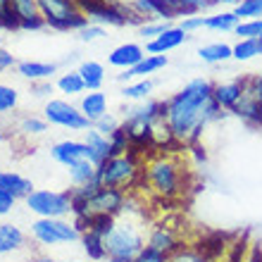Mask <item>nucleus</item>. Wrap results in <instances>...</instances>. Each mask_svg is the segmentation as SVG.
<instances>
[{
    "instance_id": "obj_1",
    "label": "nucleus",
    "mask_w": 262,
    "mask_h": 262,
    "mask_svg": "<svg viewBox=\"0 0 262 262\" xmlns=\"http://www.w3.org/2000/svg\"><path fill=\"white\" fill-rule=\"evenodd\" d=\"M224 117V110L212 100V83L198 76L165 100V122L174 141H195L207 124Z\"/></svg>"
},
{
    "instance_id": "obj_2",
    "label": "nucleus",
    "mask_w": 262,
    "mask_h": 262,
    "mask_svg": "<svg viewBox=\"0 0 262 262\" xmlns=\"http://www.w3.org/2000/svg\"><path fill=\"white\" fill-rule=\"evenodd\" d=\"M143 179L150 193L162 200L179 198L184 193V169H181L179 160L169 158V155L152 158L143 169Z\"/></svg>"
},
{
    "instance_id": "obj_3",
    "label": "nucleus",
    "mask_w": 262,
    "mask_h": 262,
    "mask_svg": "<svg viewBox=\"0 0 262 262\" xmlns=\"http://www.w3.org/2000/svg\"><path fill=\"white\" fill-rule=\"evenodd\" d=\"M143 172L141 169V162H138L136 148H131L129 152H122V155H112L98 165V174L96 179L100 186H110V188H124L134 186L136 177Z\"/></svg>"
},
{
    "instance_id": "obj_4",
    "label": "nucleus",
    "mask_w": 262,
    "mask_h": 262,
    "mask_svg": "<svg viewBox=\"0 0 262 262\" xmlns=\"http://www.w3.org/2000/svg\"><path fill=\"white\" fill-rule=\"evenodd\" d=\"M145 248L143 234L136 227L134 220L119 222L115 220V227L110 229V234L105 236V250L107 257H117V260H134V257Z\"/></svg>"
},
{
    "instance_id": "obj_5",
    "label": "nucleus",
    "mask_w": 262,
    "mask_h": 262,
    "mask_svg": "<svg viewBox=\"0 0 262 262\" xmlns=\"http://www.w3.org/2000/svg\"><path fill=\"white\" fill-rule=\"evenodd\" d=\"M38 12L46 19V27L53 29H83L89 24V17L79 10L76 0H36Z\"/></svg>"
},
{
    "instance_id": "obj_6",
    "label": "nucleus",
    "mask_w": 262,
    "mask_h": 262,
    "mask_svg": "<svg viewBox=\"0 0 262 262\" xmlns=\"http://www.w3.org/2000/svg\"><path fill=\"white\" fill-rule=\"evenodd\" d=\"M24 203L38 217H67V214H72V198H69L67 191L34 188L24 198Z\"/></svg>"
},
{
    "instance_id": "obj_7",
    "label": "nucleus",
    "mask_w": 262,
    "mask_h": 262,
    "mask_svg": "<svg viewBox=\"0 0 262 262\" xmlns=\"http://www.w3.org/2000/svg\"><path fill=\"white\" fill-rule=\"evenodd\" d=\"M31 234L43 246H57V243H74L81 238V231L74 227V222L64 217H38L31 224Z\"/></svg>"
},
{
    "instance_id": "obj_8",
    "label": "nucleus",
    "mask_w": 262,
    "mask_h": 262,
    "mask_svg": "<svg viewBox=\"0 0 262 262\" xmlns=\"http://www.w3.org/2000/svg\"><path fill=\"white\" fill-rule=\"evenodd\" d=\"M124 205H126L124 188L100 186L86 198L81 212H76V214H89V217L91 214H112V217H119V214L124 212Z\"/></svg>"
},
{
    "instance_id": "obj_9",
    "label": "nucleus",
    "mask_w": 262,
    "mask_h": 262,
    "mask_svg": "<svg viewBox=\"0 0 262 262\" xmlns=\"http://www.w3.org/2000/svg\"><path fill=\"white\" fill-rule=\"evenodd\" d=\"M43 115H46V122L69 131H89L93 126L89 119L83 117L79 105H72L67 100H48L46 107H43Z\"/></svg>"
},
{
    "instance_id": "obj_10",
    "label": "nucleus",
    "mask_w": 262,
    "mask_h": 262,
    "mask_svg": "<svg viewBox=\"0 0 262 262\" xmlns=\"http://www.w3.org/2000/svg\"><path fill=\"white\" fill-rule=\"evenodd\" d=\"M248 91V79H234V81H222L212 86V100L224 112H234L236 105Z\"/></svg>"
},
{
    "instance_id": "obj_11",
    "label": "nucleus",
    "mask_w": 262,
    "mask_h": 262,
    "mask_svg": "<svg viewBox=\"0 0 262 262\" xmlns=\"http://www.w3.org/2000/svg\"><path fill=\"white\" fill-rule=\"evenodd\" d=\"M188 36L191 34H186L181 27H169V29H165L158 38H152V41L145 43V53H148V55H165L169 50H177L179 46H184V43L188 41Z\"/></svg>"
},
{
    "instance_id": "obj_12",
    "label": "nucleus",
    "mask_w": 262,
    "mask_h": 262,
    "mask_svg": "<svg viewBox=\"0 0 262 262\" xmlns=\"http://www.w3.org/2000/svg\"><path fill=\"white\" fill-rule=\"evenodd\" d=\"M50 155L55 162L64 167H72L81 160H89V148L83 141H57L53 148H50Z\"/></svg>"
},
{
    "instance_id": "obj_13",
    "label": "nucleus",
    "mask_w": 262,
    "mask_h": 262,
    "mask_svg": "<svg viewBox=\"0 0 262 262\" xmlns=\"http://www.w3.org/2000/svg\"><path fill=\"white\" fill-rule=\"evenodd\" d=\"M145 55H148V53H145V48H141L138 43H122V46H117V48L107 55V64L124 72V69L136 67V64L141 62Z\"/></svg>"
},
{
    "instance_id": "obj_14",
    "label": "nucleus",
    "mask_w": 262,
    "mask_h": 262,
    "mask_svg": "<svg viewBox=\"0 0 262 262\" xmlns=\"http://www.w3.org/2000/svg\"><path fill=\"white\" fill-rule=\"evenodd\" d=\"M167 55H145L141 62L136 64V67H131V69H124L122 74L117 76L119 81H136V79H148L150 74H155V72H160V69H165L167 67Z\"/></svg>"
},
{
    "instance_id": "obj_15",
    "label": "nucleus",
    "mask_w": 262,
    "mask_h": 262,
    "mask_svg": "<svg viewBox=\"0 0 262 262\" xmlns=\"http://www.w3.org/2000/svg\"><path fill=\"white\" fill-rule=\"evenodd\" d=\"M83 143L89 148V160L93 165H103L105 160L112 155V148H110V138L103 136L100 131H96L91 126L89 131H83Z\"/></svg>"
},
{
    "instance_id": "obj_16",
    "label": "nucleus",
    "mask_w": 262,
    "mask_h": 262,
    "mask_svg": "<svg viewBox=\"0 0 262 262\" xmlns=\"http://www.w3.org/2000/svg\"><path fill=\"white\" fill-rule=\"evenodd\" d=\"M79 110H81L83 117L93 124L96 119L107 115V96H105L103 91H89V93H83L81 100H79Z\"/></svg>"
},
{
    "instance_id": "obj_17",
    "label": "nucleus",
    "mask_w": 262,
    "mask_h": 262,
    "mask_svg": "<svg viewBox=\"0 0 262 262\" xmlns=\"http://www.w3.org/2000/svg\"><path fill=\"white\" fill-rule=\"evenodd\" d=\"M0 188L7 191V193H12L14 198L19 200V198H27L34 191V184H31V179L12 172V169H3L0 172Z\"/></svg>"
},
{
    "instance_id": "obj_18",
    "label": "nucleus",
    "mask_w": 262,
    "mask_h": 262,
    "mask_svg": "<svg viewBox=\"0 0 262 262\" xmlns=\"http://www.w3.org/2000/svg\"><path fill=\"white\" fill-rule=\"evenodd\" d=\"M17 72L19 76L29 79V81H50V76L57 72L55 62H36V60H24V62H17Z\"/></svg>"
},
{
    "instance_id": "obj_19",
    "label": "nucleus",
    "mask_w": 262,
    "mask_h": 262,
    "mask_svg": "<svg viewBox=\"0 0 262 262\" xmlns=\"http://www.w3.org/2000/svg\"><path fill=\"white\" fill-rule=\"evenodd\" d=\"M148 246L155 250H160V253H167V255H172L174 250H179V238H177V234H174L169 227H165V224H160V227H155L150 231V236H148Z\"/></svg>"
},
{
    "instance_id": "obj_20",
    "label": "nucleus",
    "mask_w": 262,
    "mask_h": 262,
    "mask_svg": "<svg viewBox=\"0 0 262 262\" xmlns=\"http://www.w3.org/2000/svg\"><path fill=\"white\" fill-rule=\"evenodd\" d=\"M76 72L81 74L86 91H100V86L105 83V67L100 62H96V60H83Z\"/></svg>"
},
{
    "instance_id": "obj_21",
    "label": "nucleus",
    "mask_w": 262,
    "mask_h": 262,
    "mask_svg": "<svg viewBox=\"0 0 262 262\" xmlns=\"http://www.w3.org/2000/svg\"><path fill=\"white\" fill-rule=\"evenodd\" d=\"M198 57L207 64L227 62V60H234V46H229V43H207L198 50Z\"/></svg>"
},
{
    "instance_id": "obj_22",
    "label": "nucleus",
    "mask_w": 262,
    "mask_h": 262,
    "mask_svg": "<svg viewBox=\"0 0 262 262\" xmlns=\"http://www.w3.org/2000/svg\"><path fill=\"white\" fill-rule=\"evenodd\" d=\"M234 112L241 119L250 122V124H262V103L253 96V93H248V91H246V96L241 98V103L236 105Z\"/></svg>"
},
{
    "instance_id": "obj_23",
    "label": "nucleus",
    "mask_w": 262,
    "mask_h": 262,
    "mask_svg": "<svg viewBox=\"0 0 262 262\" xmlns=\"http://www.w3.org/2000/svg\"><path fill=\"white\" fill-rule=\"evenodd\" d=\"M24 246V234L14 224H0V255L12 253V250Z\"/></svg>"
},
{
    "instance_id": "obj_24",
    "label": "nucleus",
    "mask_w": 262,
    "mask_h": 262,
    "mask_svg": "<svg viewBox=\"0 0 262 262\" xmlns=\"http://www.w3.org/2000/svg\"><path fill=\"white\" fill-rule=\"evenodd\" d=\"M69 169V179L74 186H86L91 181H98L96 174H98V167L91 162V160H81V162H76V165L67 167Z\"/></svg>"
},
{
    "instance_id": "obj_25",
    "label": "nucleus",
    "mask_w": 262,
    "mask_h": 262,
    "mask_svg": "<svg viewBox=\"0 0 262 262\" xmlns=\"http://www.w3.org/2000/svg\"><path fill=\"white\" fill-rule=\"evenodd\" d=\"M169 10L174 12V17H193V14L203 12L205 7H210L212 3L210 0H162Z\"/></svg>"
},
{
    "instance_id": "obj_26",
    "label": "nucleus",
    "mask_w": 262,
    "mask_h": 262,
    "mask_svg": "<svg viewBox=\"0 0 262 262\" xmlns=\"http://www.w3.org/2000/svg\"><path fill=\"white\" fill-rule=\"evenodd\" d=\"M152 89H155V81H152V79H136V81H129L124 89H122V96H124L126 100L141 103V100H148V98H150Z\"/></svg>"
},
{
    "instance_id": "obj_27",
    "label": "nucleus",
    "mask_w": 262,
    "mask_h": 262,
    "mask_svg": "<svg viewBox=\"0 0 262 262\" xmlns=\"http://www.w3.org/2000/svg\"><path fill=\"white\" fill-rule=\"evenodd\" d=\"M81 243H83V250H86L89 260H105V257H107L105 238L100 234H96V231H83Z\"/></svg>"
},
{
    "instance_id": "obj_28",
    "label": "nucleus",
    "mask_w": 262,
    "mask_h": 262,
    "mask_svg": "<svg viewBox=\"0 0 262 262\" xmlns=\"http://www.w3.org/2000/svg\"><path fill=\"white\" fill-rule=\"evenodd\" d=\"M257 55H262L260 38H238V41L234 43V60H238V62L255 60Z\"/></svg>"
},
{
    "instance_id": "obj_29",
    "label": "nucleus",
    "mask_w": 262,
    "mask_h": 262,
    "mask_svg": "<svg viewBox=\"0 0 262 262\" xmlns=\"http://www.w3.org/2000/svg\"><path fill=\"white\" fill-rule=\"evenodd\" d=\"M238 17L236 12H217V14H210L205 17V29L210 31H234L238 27Z\"/></svg>"
},
{
    "instance_id": "obj_30",
    "label": "nucleus",
    "mask_w": 262,
    "mask_h": 262,
    "mask_svg": "<svg viewBox=\"0 0 262 262\" xmlns=\"http://www.w3.org/2000/svg\"><path fill=\"white\" fill-rule=\"evenodd\" d=\"M57 89L62 91L64 96H81L83 91H86V83H83L79 72H64L57 79Z\"/></svg>"
},
{
    "instance_id": "obj_31",
    "label": "nucleus",
    "mask_w": 262,
    "mask_h": 262,
    "mask_svg": "<svg viewBox=\"0 0 262 262\" xmlns=\"http://www.w3.org/2000/svg\"><path fill=\"white\" fill-rule=\"evenodd\" d=\"M234 12L238 19H262V0H241Z\"/></svg>"
},
{
    "instance_id": "obj_32",
    "label": "nucleus",
    "mask_w": 262,
    "mask_h": 262,
    "mask_svg": "<svg viewBox=\"0 0 262 262\" xmlns=\"http://www.w3.org/2000/svg\"><path fill=\"white\" fill-rule=\"evenodd\" d=\"M17 105H19V91L14 89V86L0 83V115L12 112Z\"/></svg>"
},
{
    "instance_id": "obj_33",
    "label": "nucleus",
    "mask_w": 262,
    "mask_h": 262,
    "mask_svg": "<svg viewBox=\"0 0 262 262\" xmlns=\"http://www.w3.org/2000/svg\"><path fill=\"white\" fill-rule=\"evenodd\" d=\"M93 129H96V131H100L103 136H107V138H110L112 134H117V131L122 129V119H119V117H115L112 112H107V115H103V117H100V119H96V122H93Z\"/></svg>"
},
{
    "instance_id": "obj_34",
    "label": "nucleus",
    "mask_w": 262,
    "mask_h": 262,
    "mask_svg": "<svg viewBox=\"0 0 262 262\" xmlns=\"http://www.w3.org/2000/svg\"><path fill=\"white\" fill-rule=\"evenodd\" d=\"M238 38H260L262 36V19H241L234 29Z\"/></svg>"
},
{
    "instance_id": "obj_35",
    "label": "nucleus",
    "mask_w": 262,
    "mask_h": 262,
    "mask_svg": "<svg viewBox=\"0 0 262 262\" xmlns=\"http://www.w3.org/2000/svg\"><path fill=\"white\" fill-rule=\"evenodd\" d=\"M169 262H210V257L198 248H184L181 246L179 250H174L169 255Z\"/></svg>"
},
{
    "instance_id": "obj_36",
    "label": "nucleus",
    "mask_w": 262,
    "mask_h": 262,
    "mask_svg": "<svg viewBox=\"0 0 262 262\" xmlns=\"http://www.w3.org/2000/svg\"><path fill=\"white\" fill-rule=\"evenodd\" d=\"M12 10L17 12L19 21L41 17V12H38V3H36V0H12Z\"/></svg>"
},
{
    "instance_id": "obj_37",
    "label": "nucleus",
    "mask_w": 262,
    "mask_h": 262,
    "mask_svg": "<svg viewBox=\"0 0 262 262\" xmlns=\"http://www.w3.org/2000/svg\"><path fill=\"white\" fill-rule=\"evenodd\" d=\"M46 129H48V122L41 117H24L19 122V134L24 136H41Z\"/></svg>"
},
{
    "instance_id": "obj_38",
    "label": "nucleus",
    "mask_w": 262,
    "mask_h": 262,
    "mask_svg": "<svg viewBox=\"0 0 262 262\" xmlns=\"http://www.w3.org/2000/svg\"><path fill=\"white\" fill-rule=\"evenodd\" d=\"M165 29H169V27H167L162 19H152V21H145V24H141V29H138V31H141V36H145L148 41H152V38H158V36L162 34Z\"/></svg>"
},
{
    "instance_id": "obj_39",
    "label": "nucleus",
    "mask_w": 262,
    "mask_h": 262,
    "mask_svg": "<svg viewBox=\"0 0 262 262\" xmlns=\"http://www.w3.org/2000/svg\"><path fill=\"white\" fill-rule=\"evenodd\" d=\"M131 262H169V255L167 253H160V250L150 248V246H145L141 253H138L136 257Z\"/></svg>"
},
{
    "instance_id": "obj_40",
    "label": "nucleus",
    "mask_w": 262,
    "mask_h": 262,
    "mask_svg": "<svg viewBox=\"0 0 262 262\" xmlns=\"http://www.w3.org/2000/svg\"><path fill=\"white\" fill-rule=\"evenodd\" d=\"M105 36V29L100 24H86L83 29H79V41L83 43H93L98 38H103Z\"/></svg>"
},
{
    "instance_id": "obj_41",
    "label": "nucleus",
    "mask_w": 262,
    "mask_h": 262,
    "mask_svg": "<svg viewBox=\"0 0 262 262\" xmlns=\"http://www.w3.org/2000/svg\"><path fill=\"white\" fill-rule=\"evenodd\" d=\"M186 34H193L198 29H205V17H200V14H193V17H186V19L179 24Z\"/></svg>"
},
{
    "instance_id": "obj_42",
    "label": "nucleus",
    "mask_w": 262,
    "mask_h": 262,
    "mask_svg": "<svg viewBox=\"0 0 262 262\" xmlns=\"http://www.w3.org/2000/svg\"><path fill=\"white\" fill-rule=\"evenodd\" d=\"M14 205H17V198H14L12 193H7V191H3V188H0V217L12 212Z\"/></svg>"
},
{
    "instance_id": "obj_43",
    "label": "nucleus",
    "mask_w": 262,
    "mask_h": 262,
    "mask_svg": "<svg viewBox=\"0 0 262 262\" xmlns=\"http://www.w3.org/2000/svg\"><path fill=\"white\" fill-rule=\"evenodd\" d=\"M12 67H17V57L3 48V50H0V74H3V72H7V69H12Z\"/></svg>"
},
{
    "instance_id": "obj_44",
    "label": "nucleus",
    "mask_w": 262,
    "mask_h": 262,
    "mask_svg": "<svg viewBox=\"0 0 262 262\" xmlns=\"http://www.w3.org/2000/svg\"><path fill=\"white\" fill-rule=\"evenodd\" d=\"M248 93H253V96H255L257 100L262 103V74L250 76V79H248Z\"/></svg>"
},
{
    "instance_id": "obj_45",
    "label": "nucleus",
    "mask_w": 262,
    "mask_h": 262,
    "mask_svg": "<svg viewBox=\"0 0 262 262\" xmlns=\"http://www.w3.org/2000/svg\"><path fill=\"white\" fill-rule=\"evenodd\" d=\"M31 91H34V96L43 98V96H48V93H53V83L50 81H34L31 83Z\"/></svg>"
},
{
    "instance_id": "obj_46",
    "label": "nucleus",
    "mask_w": 262,
    "mask_h": 262,
    "mask_svg": "<svg viewBox=\"0 0 262 262\" xmlns=\"http://www.w3.org/2000/svg\"><path fill=\"white\" fill-rule=\"evenodd\" d=\"M46 27V19L43 17H34V19H24L19 24V29H29V31H36V29H43Z\"/></svg>"
},
{
    "instance_id": "obj_47",
    "label": "nucleus",
    "mask_w": 262,
    "mask_h": 262,
    "mask_svg": "<svg viewBox=\"0 0 262 262\" xmlns=\"http://www.w3.org/2000/svg\"><path fill=\"white\" fill-rule=\"evenodd\" d=\"M210 3H212V5H217V3H222V5H238V3H241V0H210Z\"/></svg>"
},
{
    "instance_id": "obj_48",
    "label": "nucleus",
    "mask_w": 262,
    "mask_h": 262,
    "mask_svg": "<svg viewBox=\"0 0 262 262\" xmlns=\"http://www.w3.org/2000/svg\"><path fill=\"white\" fill-rule=\"evenodd\" d=\"M34 262H60V260H53V257H38V260H34Z\"/></svg>"
},
{
    "instance_id": "obj_49",
    "label": "nucleus",
    "mask_w": 262,
    "mask_h": 262,
    "mask_svg": "<svg viewBox=\"0 0 262 262\" xmlns=\"http://www.w3.org/2000/svg\"><path fill=\"white\" fill-rule=\"evenodd\" d=\"M107 262H131V260H117V257H107Z\"/></svg>"
},
{
    "instance_id": "obj_50",
    "label": "nucleus",
    "mask_w": 262,
    "mask_h": 262,
    "mask_svg": "<svg viewBox=\"0 0 262 262\" xmlns=\"http://www.w3.org/2000/svg\"><path fill=\"white\" fill-rule=\"evenodd\" d=\"M3 141H5V131L0 129V143H3Z\"/></svg>"
},
{
    "instance_id": "obj_51",
    "label": "nucleus",
    "mask_w": 262,
    "mask_h": 262,
    "mask_svg": "<svg viewBox=\"0 0 262 262\" xmlns=\"http://www.w3.org/2000/svg\"><path fill=\"white\" fill-rule=\"evenodd\" d=\"M89 262H107V260H89Z\"/></svg>"
},
{
    "instance_id": "obj_52",
    "label": "nucleus",
    "mask_w": 262,
    "mask_h": 262,
    "mask_svg": "<svg viewBox=\"0 0 262 262\" xmlns=\"http://www.w3.org/2000/svg\"><path fill=\"white\" fill-rule=\"evenodd\" d=\"M0 50H3V38H0Z\"/></svg>"
},
{
    "instance_id": "obj_53",
    "label": "nucleus",
    "mask_w": 262,
    "mask_h": 262,
    "mask_svg": "<svg viewBox=\"0 0 262 262\" xmlns=\"http://www.w3.org/2000/svg\"><path fill=\"white\" fill-rule=\"evenodd\" d=\"M260 43H262V36H260Z\"/></svg>"
}]
</instances>
